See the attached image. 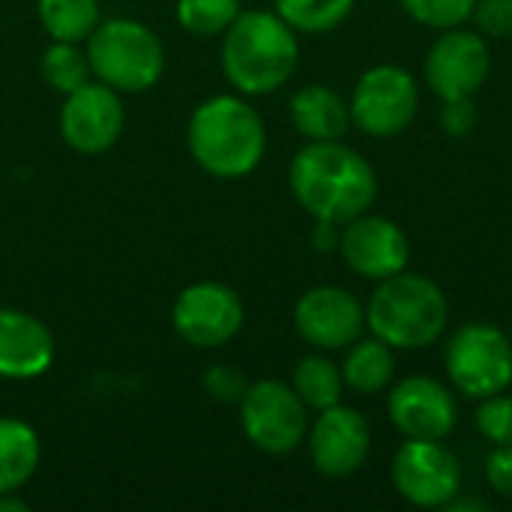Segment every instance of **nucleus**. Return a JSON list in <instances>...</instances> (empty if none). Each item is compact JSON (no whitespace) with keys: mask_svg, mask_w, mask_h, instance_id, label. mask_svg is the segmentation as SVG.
Wrapping results in <instances>:
<instances>
[{"mask_svg":"<svg viewBox=\"0 0 512 512\" xmlns=\"http://www.w3.org/2000/svg\"><path fill=\"white\" fill-rule=\"evenodd\" d=\"M486 477H489L492 489L501 498H510L512 501V444L495 447V453L486 462Z\"/></svg>","mask_w":512,"mask_h":512,"instance_id":"nucleus-31","label":"nucleus"},{"mask_svg":"<svg viewBox=\"0 0 512 512\" xmlns=\"http://www.w3.org/2000/svg\"><path fill=\"white\" fill-rule=\"evenodd\" d=\"M300 45L294 27L276 12L249 9L234 18L222 42L225 78L246 96L279 90L297 69Z\"/></svg>","mask_w":512,"mask_h":512,"instance_id":"nucleus-3","label":"nucleus"},{"mask_svg":"<svg viewBox=\"0 0 512 512\" xmlns=\"http://www.w3.org/2000/svg\"><path fill=\"white\" fill-rule=\"evenodd\" d=\"M294 327L312 348L339 351L360 339L366 327V309L351 291L336 285H321L297 300Z\"/></svg>","mask_w":512,"mask_h":512,"instance_id":"nucleus-14","label":"nucleus"},{"mask_svg":"<svg viewBox=\"0 0 512 512\" xmlns=\"http://www.w3.org/2000/svg\"><path fill=\"white\" fill-rule=\"evenodd\" d=\"M354 9V0H276V15L300 33H327Z\"/></svg>","mask_w":512,"mask_h":512,"instance_id":"nucleus-23","label":"nucleus"},{"mask_svg":"<svg viewBox=\"0 0 512 512\" xmlns=\"http://www.w3.org/2000/svg\"><path fill=\"white\" fill-rule=\"evenodd\" d=\"M0 512H27V504L24 501H12V498H6V492L0 495Z\"/></svg>","mask_w":512,"mask_h":512,"instance_id":"nucleus-33","label":"nucleus"},{"mask_svg":"<svg viewBox=\"0 0 512 512\" xmlns=\"http://www.w3.org/2000/svg\"><path fill=\"white\" fill-rule=\"evenodd\" d=\"M87 60L93 75L117 93L150 90L165 72V48L159 36L132 18L96 24L87 36Z\"/></svg>","mask_w":512,"mask_h":512,"instance_id":"nucleus-5","label":"nucleus"},{"mask_svg":"<svg viewBox=\"0 0 512 512\" xmlns=\"http://www.w3.org/2000/svg\"><path fill=\"white\" fill-rule=\"evenodd\" d=\"M441 126L453 138H465L477 129V108L471 99H450L441 108Z\"/></svg>","mask_w":512,"mask_h":512,"instance_id":"nucleus-30","label":"nucleus"},{"mask_svg":"<svg viewBox=\"0 0 512 512\" xmlns=\"http://www.w3.org/2000/svg\"><path fill=\"white\" fill-rule=\"evenodd\" d=\"M93 69L87 60V51L78 48V42H57L51 48H45L42 54V78L60 90V93H72L78 87H84L90 81Z\"/></svg>","mask_w":512,"mask_h":512,"instance_id":"nucleus-24","label":"nucleus"},{"mask_svg":"<svg viewBox=\"0 0 512 512\" xmlns=\"http://www.w3.org/2000/svg\"><path fill=\"white\" fill-rule=\"evenodd\" d=\"M309 432V456L312 465L327 477H351L357 474L372 450V429L357 408L333 405L318 411Z\"/></svg>","mask_w":512,"mask_h":512,"instance_id":"nucleus-16","label":"nucleus"},{"mask_svg":"<svg viewBox=\"0 0 512 512\" xmlns=\"http://www.w3.org/2000/svg\"><path fill=\"white\" fill-rule=\"evenodd\" d=\"M477 0H402V9L423 27L453 30L474 15Z\"/></svg>","mask_w":512,"mask_h":512,"instance_id":"nucleus-26","label":"nucleus"},{"mask_svg":"<svg viewBox=\"0 0 512 512\" xmlns=\"http://www.w3.org/2000/svg\"><path fill=\"white\" fill-rule=\"evenodd\" d=\"M264 150V120L240 96H213L195 108L189 120V153L210 177H246L261 165Z\"/></svg>","mask_w":512,"mask_h":512,"instance_id":"nucleus-2","label":"nucleus"},{"mask_svg":"<svg viewBox=\"0 0 512 512\" xmlns=\"http://www.w3.org/2000/svg\"><path fill=\"white\" fill-rule=\"evenodd\" d=\"M306 411L309 408L297 390L282 381H258L246 387L240 399V423L246 438L270 456H285L303 444L309 432Z\"/></svg>","mask_w":512,"mask_h":512,"instance_id":"nucleus-8","label":"nucleus"},{"mask_svg":"<svg viewBox=\"0 0 512 512\" xmlns=\"http://www.w3.org/2000/svg\"><path fill=\"white\" fill-rule=\"evenodd\" d=\"M390 423L411 441H444L459 420L453 393L429 375H411L390 390Z\"/></svg>","mask_w":512,"mask_h":512,"instance_id":"nucleus-13","label":"nucleus"},{"mask_svg":"<svg viewBox=\"0 0 512 512\" xmlns=\"http://www.w3.org/2000/svg\"><path fill=\"white\" fill-rule=\"evenodd\" d=\"M315 231H312V243L318 252H333L339 249V240H342V231L336 222H324V219H315Z\"/></svg>","mask_w":512,"mask_h":512,"instance_id":"nucleus-32","label":"nucleus"},{"mask_svg":"<svg viewBox=\"0 0 512 512\" xmlns=\"http://www.w3.org/2000/svg\"><path fill=\"white\" fill-rule=\"evenodd\" d=\"M483 36L512 39V0H477L474 15Z\"/></svg>","mask_w":512,"mask_h":512,"instance_id":"nucleus-28","label":"nucleus"},{"mask_svg":"<svg viewBox=\"0 0 512 512\" xmlns=\"http://www.w3.org/2000/svg\"><path fill=\"white\" fill-rule=\"evenodd\" d=\"M291 120L309 141H339L351 126V105L324 84L300 87L291 99Z\"/></svg>","mask_w":512,"mask_h":512,"instance_id":"nucleus-18","label":"nucleus"},{"mask_svg":"<svg viewBox=\"0 0 512 512\" xmlns=\"http://www.w3.org/2000/svg\"><path fill=\"white\" fill-rule=\"evenodd\" d=\"M54 363V336L51 330L21 312L0 309V378L30 381L51 369Z\"/></svg>","mask_w":512,"mask_h":512,"instance_id":"nucleus-17","label":"nucleus"},{"mask_svg":"<svg viewBox=\"0 0 512 512\" xmlns=\"http://www.w3.org/2000/svg\"><path fill=\"white\" fill-rule=\"evenodd\" d=\"M240 15V0H177V21L195 36H219Z\"/></svg>","mask_w":512,"mask_h":512,"instance_id":"nucleus-25","label":"nucleus"},{"mask_svg":"<svg viewBox=\"0 0 512 512\" xmlns=\"http://www.w3.org/2000/svg\"><path fill=\"white\" fill-rule=\"evenodd\" d=\"M393 486L414 507H447L462 489V465L441 441H405L393 456Z\"/></svg>","mask_w":512,"mask_h":512,"instance_id":"nucleus-11","label":"nucleus"},{"mask_svg":"<svg viewBox=\"0 0 512 512\" xmlns=\"http://www.w3.org/2000/svg\"><path fill=\"white\" fill-rule=\"evenodd\" d=\"M420 111V87L402 66H372L351 96V123L372 138L402 135Z\"/></svg>","mask_w":512,"mask_h":512,"instance_id":"nucleus-7","label":"nucleus"},{"mask_svg":"<svg viewBox=\"0 0 512 512\" xmlns=\"http://www.w3.org/2000/svg\"><path fill=\"white\" fill-rule=\"evenodd\" d=\"M447 375L468 399H489L512 384V345L492 324H465L447 345Z\"/></svg>","mask_w":512,"mask_h":512,"instance_id":"nucleus-6","label":"nucleus"},{"mask_svg":"<svg viewBox=\"0 0 512 512\" xmlns=\"http://www.w3.org/2000/svg\"><path fill=\"white\" fill-rule=\"evenodd\" d=\"M339 252L357 276L375 279V282H384L402 273L411 258L405 231L393 219L369 216V213H360L351 222H345Z\"/></svg>","mask_w":512,"mask_h":512,"instance_id":"nucleus-15","label":"nucleus"},{"mask_svg":"<svg viewBox=\"0 0 512 512\" xmlns=\"http://www.w3.org/2000/svg\"><path fill=\"white\" fill-rule=\"evenodd\" d=\"M396 372L393 348L381 339H357L351 342L345 363H342V381L360 396H372L390 387Z\"/></svg>","mask_w":512,"mask_h":512,"instance_id":"nucleus-20","label":"nucleus"},{"mask_svg":"<svg viewBox=\"0 0 512 512\" xmlns=\"http://www.w3.org/2000/svg\"><path fill=\"white\" fill-rule=\"evenodd\" d=\"M450 321V303L438 282L420 273H396L378 285L366 306V327L393 351L435 345Z\"/></svg>","mask_w":512,"mask_h":512,"instance_id":"nucleus-4","label":"nucleus"},{"mask_svg":"<svg viewBox=\"0 0 512 512\" xmlns=\"http://www.w3.org/2000/svg\"><path fill=\"white\" fill-rule=\"evenodd\" d=\"M294 390H297V396L303 399L306 408H315V411L333 408V405H339L342 390H345L342 369H336L327 357L312 354V357L297 363Z\"/></svg>","mask_w":512,"mask_h":512,"instance_id":"nucleus-22","label":"nucleus"},{"mask_svg":"<svg viewBox=\"0 0 512 512\" xmlns=\"http://www.w3.org/2000/svg\"><path fill=\"white\" fill-rule=\"evenodd\" d=\"M36 12L57 42H84L99 24V0H36Z\"/></svg>","mask_w":512,"mask_h":512,"instance_id":"nucleus-21","label":"nucleus"},{"mask_svg":"<svg viewBox=\"0 0 512 512\" xmlns=\"http://www.w3.org/2000/svg\"><path fill=\"white\" fill-rule=\"evenodd\" d=\"M39 456V435L24 420L0 417V495H12L30 480Z\"/></svg>","mask_w":512,"mask_h":512,"instance_id":"nucleus-19","label":"nucleus"},{"mask_svg":"<svg viewBox=\"0 0 512 512\" xmlns=\"http://www.w3.org/2000/svg\"><path fill=\"white\" fill-rule=\"evenodd\" d=\"M288 183L309 216L336 225L366 213L378 195L375 168L342 141H309L294 156Z\"/></svg>","mask_w":512,"mask_h":512,"instance_id":"nucleus-1","label":"nucleus"},{"mask_svg":"<svg viewBox=\"0 0 512 512\" xmlns=\"http://www.w3.org/2000/svg\"><path fill=\"white\" fill-rule=\"evenodd\" d=\"M126 123L120 93L102 81H87L84 87L66 93L60 108V135L63 141L84 156L105 153L117 144Z\"/></svg>","mask_w":512,"mask_h":512,"instance_id":"nucleus-12","label":"nucleus"},{"mask_svg":"<svg viewBox=\"0 0 512 512\" xmlns=\"http://www.w3.org/2000/svg\"><path fill=\"white\" fill-rule=\"evenodd\" d=\"M492 72V54L483 33L465 27L444 30L426 57V84L441 99H474Z\"/></svg>","mask_w":512,"mask_h":512,"instance_id":"nucleus-9","label":"nucleus"},{"mask_svg":"<svg viewBox=\"0 0 512 512\" xmlns=\"http://www.w3.org/2000/svg\"><path fill=\"white\" fill-rule=\"evenodd\" d=\"M177 336L195 348H216L243 327V300L222 282H195L183 288L171 306Z\"/></svg>","mask_w":512,"mask_h":512,"instance_id":"nucleus-10","label":"nucleus"},{"mask_svg":"<svg viewBox=\"0 0 512 512\" xmlns=\"http://www.w3.org/2000/svg\"><path fill=\"white\" fill-rule=\"evenodd\" d=\"M204 387L213 399L219 402H240L246 393V381L237 369L231 366H213L204 378Z\"/></svg>","mask_w":512,"mask_h":512,"instance_id":"nucleus-29","label":"nucleus"},{"mask_svg":"<svg viewBox=\"0 0 512 512\" xmlns=\"http://www.w3.org/2000/svg\"><path fill=\"white\" fill-rule=\"evenodd\" d=\"M477 429L495 447L512 444V396H507V390L483 399V405L477 408Z\"/></svg>","mask_w":512,"mask_h":512,"instance_id":"nucleus-27","label":"nucleus"}]
</instances>
